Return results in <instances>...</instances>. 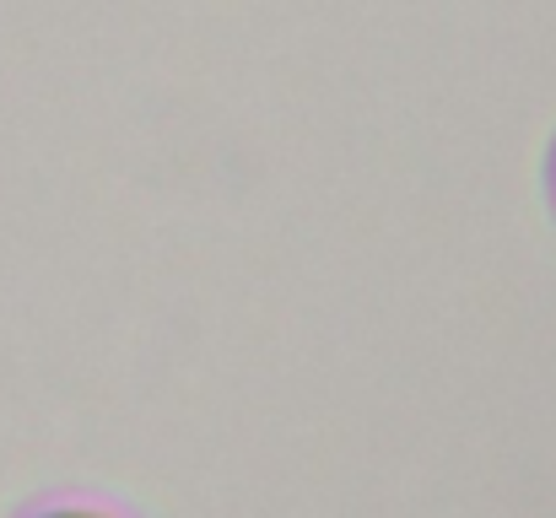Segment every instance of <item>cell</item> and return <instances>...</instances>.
Instances as JSON below:
<instances>
[{"mask_svg": "<svg viewBox=\"0 0 556 518\" xmlns=\"http://www.w3.org/2000/svg\"><path fill=\"white\" fill-rule=\"evenodd\" d=\"M16 518H147V514H136L130 503H119L109 492H54V497H38L33 508H22Z\"/></svg>", "mask_w": 556, "mask_h": 518, "instance_id": "obj_1", "label": "cell"}, {"mask_svg": "<svg viewBox=\"0 0 556 518\" xmlns=\"http://www.w3.org/2000/svg\"><path fill=\"white\" fill-rule=\"evenodd\" d=\"M546 200H552V216H556V141L546 152Z\"/></svg>", "mask_w": 556, "mask_h": 518, "instance_id": "obj_2", "label": "cell"}]
</instances>
